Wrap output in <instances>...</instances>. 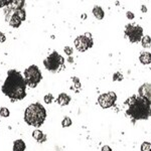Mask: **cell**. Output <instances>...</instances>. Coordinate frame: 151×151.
Masks as SVG:
<instances>
[{
	"label": "cell",
	"mask_w": 151,
	"mask_h": 151,
	"mask_svg": "<svg viewBox=\"0 0 151 151\" xmlns=\"http://www.w3.org/2000/svg\"><path fill=\"white\" fill-rule=\"evenodd\" d=\"M3 94L12 101L22 100L26 96V83L23 76L16 70H10L1 88Z\"/></svg>",
	"instance_id": "6da1fadb"
},
{
	"label": "cell",
	"mask_w": 151,
	"mask_h": 151,
	"mask_svg": "<svg viewBox=\"0 0 151 151\" xmlns=\"http://www.w3.org/2000/svg\"><path fill=\"white\" fill-rule=\"evenodd\" d=\"M125 104L128 105L126 114L133 121L146 120L151 116V103L140 96H132L125 102Z\"/></svg>",
	"instance_id": "7a4b0ae2"
},
{
	"label": "cell",
	"mask_w": 151,
	"mask_h": 151,
	"mask_svg": "<svg viewBox=\"0 0 151 151\" xmlns=\"http://www.w3.org/2000/svg\"><path fill=\"white\" fill-rule=\"evenodd\" d=\"M47 118V111L40 103L31 104L24 112V121L33 127H40Z\"/></svg>",
	"instance_id": "3957f363"
},
{
	"label": "cell",
	"mask_w": 151,
	"mask_h": 151,
	"mask_svg": "<svg viewBox=\"0 0 151 151\" xmlns=\"http://www.w3.org/2000/svg\"><path fill=\"white\" fill-rule=\"evenodd\" d=\"M64 64H65V58L57 52H52L43 60V65H45V69L52 73L60 72L63 69V67H64Z\"/></svg>",
	"instance_id": "277c9868"
},
{
	"label": "cell",
	"mask_w": 151,
	"mask_h": 151,
	"mask_svg": "<svg viewBox=\"0 0 151 151\" xmlns=\"http://www.w3.org/2000/svg\"><path fill=\"white\" fill-rule=\"evenodd\" d=\"M23 78L26 83V86H28L29 88H35L41 81L42 76H41L40 70L36 65H32L24 70Z\"/></svg>",
	"instance_id": "5b68a950"
},
{
	"label": "cell",
	"mask_w": 151,
	"mask_h": 151,
	"mask_svg": "<svg viewBox=\"0 0 151 151\" xmlns=\"http://www.w3.org/2000/svg\"><path fill=\"white\" fill-rule=\"evenodd\" d=\"M125 35L131 42H139L143 36V28L138 24H128L125 28Z\"/></svg>",
	"instance_id": "8992f818"
},
{
	"label": "cell",
	"mask_w": 151,
	"mask_h": 151,
	"mask_svg": "<svg viewBox=\"0 0 151 151\" xmlns=\"http://www.w3.org/2000/svg\"><path fill=\"white\" fill-rule=\"evenodd\" d=\"M75 45L79 52H86L87 50L93 47V40L90 33L78 36L75 40Z\"/></svg>",
	"instance_id": "52a82bcc"
},
{
	"label": "cell",
	"mask_w": 151,
	"mask_h": 151,
	"mask_svg": "<svg viewBox=\"0 0 151 151\" xmlns=\"http://www.w3.org/2000/svg\"><path fill=\"white\" fill-rule=\"evenodd\" d=\"M117 101V96L114 92H109L107 94H102L98 98V103L102 108L107 109L114 106Z\"/></svg>",
	"instance_id": "ba28073f"
},
{
	"label": "cell",
	"mask_w": 151,
	"mask_h": 151,
	"mask_svg": "<svg viewBox=\"0 0 151 151\" xmlns=\"http://www.w3.org/2000/svg\"><path fill=\"white\" fill-rule=\"evenodd\" d=\"M138 94L141 98L147 100L148 102L151 103V84L146 83V84L142 85L138 90Z\"/></svg>",
	"instance_id": "9c48e42d"
},
{
	"label": "cell",
	"mask_w": 151,
	"mask_h": 151,
	"mask_svg": "<svg viewBox=\"0 0 151 151\" xmlns=\"http://www.w3.org/2000/svg\"><path fill=\"white\" fill-rule=\"evenodd\" d=\"M57 101L60 106H67V105H69V103L70 102V97L69 96V95L62 93V94L58 95Z\"/></svg>",
	"instance_id": "30bf717a"
},
{
	"label": "cell",
	"mask_w": 151,
	"mask_h": 151,
	"mask_svg": "<svg viewBox=\"0 0 151 151\" xmlns=\"http://www.w3.org/2000/svg\"><path fill=\"white\" fill-rule=\"evenodd\" d=\"M25 149H26V145L23 140L17 139L13 142V148H12L13 151H25Z\"/></svg>",
	"instance_id": "8fae6325"
},
{
	"label": "cell",
	"mask_w": 151,
	"mask_h": 151,
	"mask_svg": "<svg viewBox=\"0 0 151 151\" xmlns=\"http://www.w3.org/2000/svg\"><path fill=\"white\" fill-rule=\"evenodd\" d=\"M32 137L37 141V142H45L47 140V135L40 130H35L32 132Z\"/></svg>",
	"instance_id": "7c38bea8"
},
{
	"label": "cell",
	"mask_w": 151,
	"mask_h": 151,
	"mask_svg": "<svg viewBox=\"0 0 151 151\" xmlns=\"http://www.w3.org/2000/svg\"><path fill=\"white\" fill-rule=\"evenodd\" d=\"M140 62L142 63L143 65H149L151 64V53L150 52H142L139 57Z\"/></svg>",
	"instance_id": "4fadbf2b"
},
{
	"label": "cell",
	"mask_w": 151,
	"mask_h": 151,
	"mask_svg": "<svg viewBox=\"0 0 151 151\" xmlns=\"http://www.w3.org/2000/svg\"><path fill=\"white\" fill-rule=\"evenodd\" d=\"M93 14L97 19H103L105 16V12L103 9H102V7H100V6H94Z\"/></svg>",
	"instance_id": "5bb4252c"
},
{
	"label": "cell",
	"mask_w": 151,
	"mask_h": 151,
	"mask_svg": "<svg viewBox=\"0 0 151 151\" xmlns=\"http://www.w3.org/2000/svg\"><path fill=\"white\" fill-rule=\"evenodd\" d=\"M141 43H142V47H149L151 45V38L150 36L148 35H145V36H142L141 38Z\"/></svg>",
	"instance_id": "9a60e30c"
},
{
	"label": "cell",
	"mask_w": 151,
	"mask_h": 151,
	"mask_svg": "<svg viewBox=\"0 0 151 151\" xmlns=\"http://www.w3.org/2000/svg\"><path fill=\"white\" fill-rule=\"evenodd\" d=\"M72 123L73 122H72V120H70V118H69V117H65L62 121V126L65 128H67V127H70V126L72 125Z\"/></svg>",
	"instance_id": "2e32d148"
},
{
	"label": "cell",
	"mask_w": 151,
	"mask_h": 151,
	"mask_svg": "<svg viewBox=\"0 0 151 151\" xmlns=\"http://www.w3.org/2000/svg\"><path fill=\"white\" fill-rule=\"evenodd\" d=\"M141 151H151V143L144 142L141 145Z\"/></svg>",
	"instance_id": "e0dca14e"
},
{
	"label": "cell",
	"mask_w": 151,
	"mask_h": 151,
	"mask_svg": "<svg viewBox=\"0 0 151 151\" xmlns=\"http://www.w3.org/2000/svg\"><path fill=\"white\" fill-rule=\"evenodd\" d=\"M0 115H1L2 117H8L9 115H10V112H9V110L7 108L3 107V108L0 109Z\"/></svg>",
	"instance_id": "ac0fdd59"
},
{
	"label": "cell",
	"mask_w": 151,
	"mask_h": 151,
	"mask_svg": "<svg viewBox=\"0 0 151 151\" xmlns=\"http://www.w3.org/2000/svg\"><path fill=\"white\" fill-rule=\"evenodd\" d=\"M53 101V96L52 94H47L45 96V102L47 104H50Z\"/></svg>",
	"instance_id": "d6986e66"
},
{
	"label": "cell",
	"mask_w": 151,
	"mask_h": 151,
	"mask_svg": "<svg viewBox=\"0 0 151 151\" xmlns=\"http://www.w3.org/2000/svg\"><path fill=\"white\" fill-rule=\"evenodd\" d=\"M122 79H123V76L121 75L120 73H116V74H114V76H113L114 81H121Z\"/></svg>",
	"instance_id": "ffe728a7"
},
{
	"label": "cell",
	"mask_w": 151,
	"mask_h": 151,
	"mask_svg": "<svg viewBox=\"0 0 151 151\" xmlns=\"http://www.w3.org/2000/svg\"><path fill=\"white\" fill-rule=\"evenodd\" d=\"M64 50H65V53H67L68 55H73V48H72V47H65Z\"/></svg>",
	"instance_id": "44dd1931"
},
{
	"label": "cell",
	"mask_w": 151,
	"mask_h": 151,
	"mask_svg": "<svg viewBox=\"0 0 151 151\" xmlns=\"http://www.w3.org/2000/svg\"><path fill=\"white\" fill-rule=\"evenodd\" d=\"M5 40H6V36L4 35V33H2L0 31V42H4Z\"/></svg>",
	"instance_id": "7402d4cb"
},
{
	"label": "cell",
	"mask_w": 151,
	"mask_h": 151,
	"mask_svg": "<svg viewBox=\"0 0 151 151\" xmlns=\"http://www.w3.org/2000/svg\"><path fill=\"white\" fill-rule=\"evenodd\" d=\"M11 3V1H0V7H3L6 5H9Z\"/></svg>",
	"instance_id": "603a6c76"
},
{
	"label": "cell",
	"mask_w": 151,
	"mask_h": 151,
	"mask_svg": "<svg viewBox=\"0 0 151 151\" xmlns=\"http://www.w3.org/2000/svg\"><path fill=\"white\" fill-rule=\"evenodd\" d=\"M126 15H127V18L128 19H133L134 18V14L131 11H128L127 13H126Z\"/></svg>",
	"instance_id": "cb8c5ba5"
},
{
	"label": "cell",
	"mask_w": 151,
	"mask_h": 151,
	"mask_svg": "<svg viewBox=\"0 0 151 151\" xmlns=\"http://www.w3.org/2000/svg\"><path fill=\"white\" fill-rule=\"evenodd\" d=\"M75 81V85H76V87L77 88H80L81 87V84H80L79 83V79H78V78H74V79H73Z\"/></svg>",
	"instance_id": "d4e9b609"
},
{
	"label": "cell",
	"mask_w": 151,
	"mask_h": 151,
	"mask_svg": "<svg viewBox=\"0 0 151 151\" xmlns=\"http://www.w3.org/2000/svg\"><path fill=\"white\" fill-rule=\"evenodd\" d=\"M101 151H111V148L109 147L108 145H105V146H103V148H102Z\"/></svg>",
	"instance_id": "484cf974"
},
{
	"label": "cell",
	"mask_w": 151,
	"mask_h": 151,
	"mask_svg": "<svg viewBox=\"0 0 151 151\" xmlns=\"http://www.w3.org/2000/svg\"><path fill=\"white\" fill-rule=\"evenodd\" d=\"M146 11H147V9H146V6L142 5V12H146Z\"/></svg>",
	"instance_id": "4316f807"
},
{
	"label": "cell",
	"mask_w": 151,
	"mask_h": 151,
	"mask_svg": "<svg viewBox=\"0 0 151 151\" xmlns=\"http://www.w3.org/2000/svg\"><path fill=\"white\" fill-rule=\"evenodd\" d=\"M111 151H112V150H111Z\"/></svg>",
	"instance_id": "83f0119b"
}]
</instances>
